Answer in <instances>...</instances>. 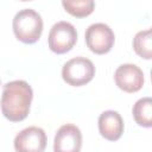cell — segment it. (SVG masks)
Wrapping results in <instances>:
<instances>
[{"instance_id": "1", "label": "cell", "mask_w": 152, "mask_h": 152, "mask_svg": "<svg viewBox=\"0 0 152 152\" xmlns=\"http://www.w3.org/2000/svg\"><path fill=\"white\" fill-rule=\"evenodd\" d=\"M33 91L31 86L23 80H15L4 86L1 95V112L12 122L24 120L30 112Z\"/></svg>"}, {"instance_id": "2", "label": "cell", "mask_w": 152, "mask_h": 152, "mask_svg": "<svg viewBox=\"0 0 152 152\" xmlns=\"http://www.w3.org/2000/svg\"><path fill=\"white\" fill-rule=\"evenodd\" d=\"M13 32L15 37L25 43H36L43 32V19L40 14L32 8H24L17 12L13 18Z\"/></svg>"}, {"instance_id": "3", "label": "cell", "mask_w": 152, "mask_h": 152, "mask_svg": "<svg viewBox=\"0 0 152 152\" xmlns=\"http://www.w3.org/2000/svg\"><path fill=\"white\" fill-rule=\"evenodd\" d=\"M94 76L95 66L93 62L82 56L69 59L62 68L63 80L72 87L84 86L90 82Z\"/></svg>"}, {"instance_id": "4", "label": "cell", "mask_w": 152, "mask_h": 152, "mask_svg": "<svg viewBox=\"0 0 152 152\" xmlns=\"http://www.w3.org/2000/svg\"><path fill=\"white\" fill-rule=\"evenodd\" d=\"M77 42V31L69 21H57L49 32V48L55 53L62 55L70 51Z\"/></svg>"}, {"instance_id": "5", "label": "cell", "mask_w": 152, "mask_h": 152, "mask_svg": "<svg viewBox=\"0 0 152 152\" xmlns=\"http://www.w3.org/2000/svg\"><path fill=\"white\" fill-rule=\"evenodd\" d=\"M84 38L89 50L96 55L109 52L115 42L113 30L104 23H95L88 26Z\"/></svg>"}, {"instance_id": "6", "label": "cell", "mask_w": 152, "mask_h": 152, "mask_svg": "<svg viewBox=\"0 0 152 152\" xmlns=\"http://www.w3.org/2000/svg\"><path fill=\"white\" fill-rule=\"evenodd\" d=\"M46 141V134L43 128L30 126L15 135L14 148L17 152H44Z\"/></svg>"}, {"instance_id": "7", "label": "cell", "mask_w": 152, "mask_h": 152, "mask_svg": "<svg viewBox=\"0 0 152 152\" xmlns=\"http://www.w3.org/2000/svg\"><path fill=\"white\" fill-rule=\"evenodd\" d=\"M114 80L121 90L126 93H135L144 86V72L138 65L126 63L118 66L114 74Z\"/></svg>"}, {"instance_id": "8", "label": "cell", "mask_w": 152, "mask_h": 152, "mask_svg": "<svg viewBox=\"0 0 152 152\" xmlns=\"http://www.w3.org/2000/svg\"><path fill=\"white\" fill-rule=\"evenodd\" d=\"M82 133L76 125L65 124L58 128L53 139V152H80Z\"/></svg>"}, {"instance_id": "9", "label": "cell", "mask_w": 152, "mask_h": 152, "mask_svg": "<svg viewBox=\"0 0 152 152\" xmlns=\"http://www.w3.org/2000/svg\"><path fill=\"white\" fill-rule=\"evenodd\" d=\"M100 134L109 140L115 141L120 139L124 133V120L116 110H104L99 116Z\"/></svg>"}, {"instance_id": "10", "label": "cell", "mask_w": 152, "mask_h": 152, "mask_svg": "<svg viewBox=\"0 0 152 152\" xmlns=\"http://www.w3.org/2000/svg\"><path fill=\"white\" fill-rule=\"evenodd\" d=\"M133 118L139 126L150 128L152 126V100L151 97L139 99L132 109Z\"/></svg>"}, {"instance_id": "11", "label": "cell", "mask_w": 152, "mask_h": 152, "mask_svg": "<svg viewBox=\"0 0 152 152\" xmlns=\"http://www.w3.org/2000/svg\"><path fill=\"white\" fill-rule=\"evenodd\" d=\"M133 49L138 56L145 59L152 58V37L151 30L139 31L133 38Z\"/></svg>"}, {"instance_id": "12", "label": "cell", "mask_w": 152, "mask_h": 152, "mask_svg": "<svg viewBox=\"0 0 152 152\" xmlns=\"http://www.w3.org/2000/svg\"><path fill=\"white\" fill-rule=\"evenodd\" d=\"M62 6L71 15L76 18H83L94 11L95 2L93 0H63Z\"/></svg>"}, {"instance_id": "13", "label": "cell", "mask_w": 152, "mask_h": 152, "mask_svg": "<svg viewBox=\"0 0 152 152\" xmlns=\"http://www.w3.org/2000/svg\"><path fill=\"white\" fill-rule=\"evenodd\" d=\"M0 83H1V80H0Z\"/></svg>"}]
</instances>
